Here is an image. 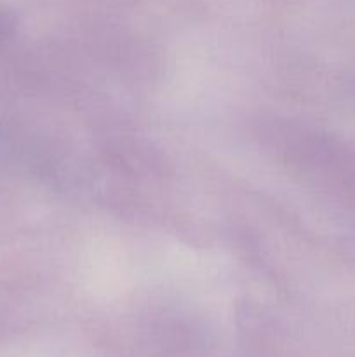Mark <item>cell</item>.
Segmentation results:
<instances>
[{
  "instance_id": "obj_1",
  "label": "cell",
  "mask_w": 355,
  "mask_h": 357,
  "mask_svg": "<svg viewBox=\"0 0 355 357\" xmlns=\"http://www.w3.org/2000/svg\"><path fill=\"white\" fill-rule=\"evenodd\" d=\"M16 26L17 21L14 13L0 0V44H3V42L13 37L14 31H16Z\"/></svg>"
}]
</instances>
